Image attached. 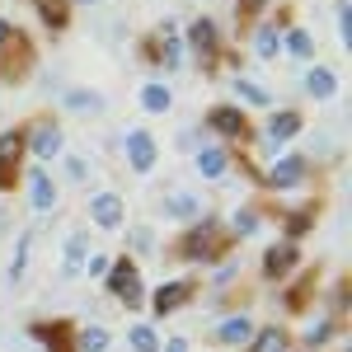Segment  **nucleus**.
<instances>
[{
	"label": "nucleus",
	"mask_w": 352,
	"mask_h": 352,
	"mask_svg": "<svg viewBox=\"0 0 352 352\" xmlns=\"http://www.w3.org/2000/svg\"><path fill=\"white\" fill-rule=\"evenodd\" d=\"M66 174H71V184H80V179H89V164L85 160H66Z\"/></svg>",
	"instance_id": "obj_32"
},
{
	"label": "nucleus",
	"mask_w": 352,
	"mask_h": 352,
	"mask_svg": "<svg viewBox=\"0 0 352 352\" xmlns=\"http://www.w3.org/2000/svg\"><path fill=\"white\" fill-rule=\"evenodd\" d=\"M109 343H113V338H109V329H99V324L80 333V352H109Z\"/></svg>",
	"instance_id": "obj_24"
},
{
	"label": "nucleus",
	"mask_w": 352,
	"mask_h": 352,
	"mask_svg": "<svg viewBox=\"0 0 352 352\" xmlns=\"http://www.w3.org/2000/svg\"><path fill=\"white\" fill-rule=\"evenodd\" d=\"M38 10H43V19H47V28H61L66 24V0H38Z\"/></svg>",
	"instance_id": "obj_25"
},
{
	"label": "nucleus",
	"mask_w": 352,
	"mask_h": 352,
	"mask_svg": "<svg viewBox=\"0 0 352 352\" xmlns=\"http://www.w3.org/2000/svg\"><path fill=\"white\" fill-rule=\"evenodd\" d=\"M10 33H14V28H10V24H5V19H0V47L10 43Z\"/></svg>",
	"instance_id": "obj_34"
},
{
	"label": "nucleus",
	"mask_w": 352,
	"mask_h": 352,
	"mask_svg": "<svg viewBox=\"0 0 352 352\" xmlns=\"http://www.w3.org/2000/svg\"><path fill=\"white\" fill-rule=\"evenodd\" d=\"M89 217H94V226H104V230L122 226V197L118 192H94L89 197Z\"/></svg>",
	"instance_id": "obj_3"
},
{
	"label": "nucleus",
	"mask_w": 352,
	"mask_h": 352,
	"mask_svg": "<svg viewBox=\"0 0 352 352\" xmlns=\"http://www.w3.org/2000/svg\"><path fill=\"white\" fill-rule=\"evenodd\" d=\"M164 212L174 221H188L202 212V197H192V192H169V202H164Z\"/></svg>",
	"instance_id": "obj_13"
},
{
	"label": "nucleus",
	"mask_w": 352,
	"mask_h": 352,
	"mask_svg": "<svg viewBox=\"0 0 352 352\" xmlns=\"http://www.w3.org/2000/svg\"><path fill=\"white\" fill-rule=\"evenodd\" d=\"M287 52L296 56V61L315 56V43H310V33H305V28H292V33H287Z\"/></svg>",
	"instance_id": "obj_23"
},
{
	"label": "nucleus",
	"mask_w": 352,
	"mask_h": 352,
	"mask_svg": "<svg viewBox=\"0 0 352 352\" xmlns=\"http://www.w3.org/2000/svg\"><path fill=\"white\" fill-rule=\"evenodd\" d=\"M164 352H188V343H184V338H174V343H164Z\"/></svg>",
	"instance_id": "obj_33"
},
{
	"label": "nucleus",
	"mask_w": 352,
	"mask_h": 352,
	"mask_svg": "<svg viewBox=\"0 0 352 352\" xmlns=\"http://www.w3.org/2000/svg\"><path fill=\"white\" fill-rule=\"evenodd\" d=\"M207 127L221 136H244V113L240 109H212L207 113Z\"/></svg>",
	"instance_id": "obj_8"
},
{
	"label": "nucleus",
	"mask_w": 352,
	"mask_h": 352,
	"mask_svg": "<svg viewBox=\"0 0 352 352\" xmlns=\"http://www.w3.org/2000/svg\"><path fill=\"white\" fill-rule=\"evenodd\" d=\"M24 146H28V132H19V127L0 132V184H10V164H19Z\"/></svg>",
	"instance_id": "obj_4"
},
{
	"label": "nucleus",
	"mask_w": 352,
	"mask_h": 352,
	"mask_svg": "<svg viewBox=\"0 0 352 352\" xmlns=\"http://www.w3.org/2000/svg\"><path fill=\"white\" fill-rule=\"evenodd\" d=\"M80 258H85V235L76 230V235L66 240V272H71V277H76V268H80Z\"/></svg>",
	"instance_id": "obj_27"
},
{
	"label": "nucleus",
	"mask_w": 352,
	"mask_h": 352,
	"mask_svg": "<svg viewBox=\"0 0 352 352\" xmlns=\"http://www.w3.org/2000/svg\"><path fill=\"white\" fill-rule=\"evenodd\" d=\"M155 61H164V66H179L184 56H179V38H174V24L160 28V52H155Z\"/></svg>",
	"instance_id": "obj_21"
},
{
	"label": "nucleus",
	"mask_w": 352,
	"mask_h": 352,
	"mask_svg": "<svg viewBox=\"0 0 352 352\" xmlns=\"http://www.w3.org/2000/svg\"><path fill=\"white\" fill-rule=\"evenodd\" d=\"M99 104H104V99H99V94H85V89H71V94H66V109L94 113V109H99Z\"/></svg>",
	"instance_id": "obj_28"
},
{
	"label": "nucleus",
	"mask_w": 352,
	"mask_h": 352,
	"mask_svg": "<svg viewBox=\"0 0 352 352\" xmlns=\"http://www.w3.org/2000/svg\"><path fill=\"white\" fill-rule=\"evenodd\" d=\"M127 160H132L136 174H151V169H155V141L146 132H132L127 136Z\"/></svg>",
	"instance_id": "obj_5"
},
{
	"label": "nucleus",
	"mask_w": 352,
	"mask_h": 352,
	"mask_svg": "<svg viewBox=\"0 0 352 352\" xmlns=\"http://www.w3.org/2000/svg\"><path fill=\"white\" fill-rule=\"evenodd\" d=\"M305 89H310V94H315V99H329V94H333V89H338V76H333V71H329V66H315V71H310V76H305Z\"/></svg>",
	"instance_id": "obj_15"
},
{
	"label": "nucleus",
	"mask_w": 352,
	"mask_h": 352,
	"mask_svg": "<svg viewBox=\"0 0 352 352\" xmlns=\"http://www.w3.org/2000/svg\"><path fill=\"white\" fill-rule=\"evenodd\" d=\"M217 249H221V221H202L184 240V258H212Z\"/></svg>",
	"instance_id": "obj_1"
},
{
	"label": "nucleus",
	"mask_w": 352,
	"mask_h": 352,
	"mask_svg": "<svg viewBox=\"0 0 352 352\" xmlns=\"http://www.w3.org/2000/svg\"><path fill=\"white\" fill-rule=\"evenodd\" d=\"M296 240H287V244H272L268 249V258H263V277H287V268H296Z\"/></svg>",
	"instance_id": "obj_6"
},
{
	"label": "nucleus",
	"mask_w": 352,
	"mask_h": 352,
	"mask_svg": "<svg viewBox=\"0 0 352 352\" xmlns=\"http://www.w3.org/2000/svg\"><path fill=\"white\" fill-rule=\"evenodd\" d=\"M28 192H33V207H38V212H52V207H56L52 179H47V174H43L38 164H33V174H28Z\"/></svg>",
	"instance_id": "obj_9"
},
{
	"label": "nucleus",
	"mask_w": 352,
	"mask_h": 352,
	"mask_svg": "<svg viewBox=\"0 0 352 352\" xmlns=\"http://www.w3.org/2000/svg\"><path fill=\"white\" fill-rule=\"evenodd\" d=\"M188 38H192V47H197L202 56L217 52V24H212V19H197V24L188 28Z\"/></svg>",
	"instance_id": "obj_16"
},
{
	"label": "nucleus",
	"mask_w": 352,
	"mask_h": 352,
	"mask_svg": "<svg viewBox=\"0 0 352 352\" xmlns=\"http://www.w3.org/2000/svg\"><path fill=\"white\" fill-rule=\"evenodd\" d=\"M300 132V113L296 109H287V113H272V122H268V141L277 146V141H287V136H296Z\"/></svg>",
	"instance_id": "obj_11"
},
{
	"label": "nucleus",
	"mask_w": 352,
	"mask_h": 352,
	"mask_svg": "<svg viewBox=\"0 0 352 352\" xmlns=\"http://www.w3.org/2000/svg\"><path fill=\"white\" fill-rule=\"evenodd\" d=\"M132 249H146V254H151V249H155V235H151L146 226H132Z\"/></svg>",
	"instance_id": "obj_30"
},
{
	"label": "nucleus",
	"mask_w": 352,
	"mask_h": 352,
	"mask_svg": "<svg viewBox=\"0 0 352 352\" xmlns=\"http://www.w3.org/2000/svg\"><path fill=\"white\" fill-rule=\"evenodd\" d=\"M300 179H305V160H300V155H282V160L272 164V174H268L272 188H292V184H300Z\"/></svg>",
	"instance_id": "obj_7"
},
{
	"label": "nucleus",
	"mask_w": 352,
	"mask_h": 352,
	"mask_svg": "<svg viewBox=\"0 0 352 352\" xmlns=\"http://www.w3.org/2000/svg\"><path fill=\"white\" fill-rule=\"evenodd\" d=\"M85 5H94V0H85Z\"/></svg>",
	"instance_id": "obj_35"
},
{
	"label": "nucleus",
	"mask_w": 352,
	"mask_h": 352,
	"mask_svg": "<svg viewBox=\"0 0 352 352\" xmlns=\"http://www.w3.org/2000/svg\"><path fill=\"white\" fill-rule=\"evenodd\" d=\"M235 89H240V99L258 104V109H268V104H272V94L263 89V85H254V80H235Z\"/></svg>",
	"instance_id": "obj_26"
},
{
	"label": "nucleus",
	"mask_w": 352,
	"mask_h": 352,
	"mask_svg": "<svg viewBox=\"0 0 352 352\" xmlns=\"http://www.w3.org/2000/svg\"><path fill=\"white\" fill-rule=\"evenodd\" d=\"M226 169H230V155L226 151H217V146L212 151H197V174L202 179H226Z\"/></svg>",
	"instance_id": "obj_10"
},
{
	"label": "nucleus",
	"mask_w": 352,
	"mask_h": 352,
	"mask_svg": "<svg viewBox=\"0 0 352 352\" xmlns=\"http://www.w3.org/2000/svg\"><path fill=\"white\" fill-rule=\"evenodd\" d=\"M28 141H33V155L38 160H52L56 151H61V127H38Z\"/></svg>",
	"instance_id": "obj_12"
},
{
	"label": "nucleus",
	"mask_w": 352,
	"mask_h": 352,
	"mask_svg": "<svg viewBox=\"0 0 352 352\" xmlns=\"http://www.w3.org/2000/svg\"><path fill=\"white\" fill-rule=\"evenodd\" d=\"M141 109L146 113H164L169 109V89H164V85H146V89H141Z\"/></svg>",
	"instance_id": "obj_22"
},
{
	"label": "nucleus",
	"mask_w": 352,
	"mask_h": 352,
	"mask_svg": "<svg viewBox=\"0 0 352 352\" xmlns=\"http://www.w3.org/2000/svg\"><path fill=\"white\" fill-rule=\"evenodd\" d=\"M109 292H118V296L127 300V305H141V282H136V268H132V258H118V263H113Z\"/></svg>",
	"instance_id": "obj_2"
},
{
	"label": "nucleus",
	"mask_w": 352,
	"mask_h": 352,
	"mask_svg": "<svg viewBox=\"0 0 352 352\" xmlns=\"http://www.w3.org/2000/svg\"><path fill=\"white\" fill-rule=\"evenodd\" d=\"M127 343H132V352H160V333H155L151 324H132Z\"/></svg>",
	"instance_id": "obj_20"
},
{
	"label": "nucleus",
	"mask_w": 352,
	"mask_h": 352,
	"mask_svg": "<svg viewBox=\"0 0 352 352\" xmlns=\"http://www.w3.org/2000/svg\"><path fill=\"white\" fill-rule=\"evenodd\" d=\"M254 230H258V217L254 212H240L235 217V235H254Z\"/></svg>",
	"instance_id": "obj_31"
},
{
	"label": "nucleus",
	"mask_w": 352,
	"mask_h": 352,
	"mask_svg": "<svg viewBox=\"0 0 352 352\" xmlns=\"http://www.w3.org/2000/svg\"><path fill=\"white\" fill-rule=\"evenodd\" d=\"M221 343H244V338H254V324L244 320V315H235V320H226V324L217 329Z\"/></svg>",
	"instance_id": "obj_19"
},
{
	"label": "nucleus",
	"mask_w": 352,
	"mask_h": 352,
	"mask_svg": "<svg viewBox=\"0 0 352 352\" xmlns=\"http://www.w3.org/2000/svg\"><path fill=\"white\" fill-rule=\"evenodd\" d=\"M184 296H188V287H184V282H169V287H160V292H155V315H174Z\"/></svg>",
	"instance_id": "obj_17"
},
{
	"label": "nucleus",
	"mask_w": 352,
	"mask_h": 352,
	"mask_svg": "<svg viewBox=\"0 0 352 352\" xmlns=\"http://www.w3.org/2000/svg\"><path fill=\"white\" fill-rule=\"evenodd\" d=\"M33 338H43L52 352H71V329L66 324H33Z\"/></svg>",
	"instance_id": "obj_14"
},
{
	"label": "nucleus",
	"mask_w": 352,
	"mask_h": 352,
	"mask_svg": "<svg viewBox=\"0 0 352 352\" xmlns=\"http://www.w3.org/2000/svg\"><path fill=\"white\" fill-rule=\"evenodd\" d=\"M249 352H287V329H263V333H254Z\"/></svg>",
	"instance_id": "obj_18"
},
{
	"label": "nucleus",
	"mask_w": 352,
	"mask_h": 352,
	"mask_svg": "<svg viewBox=\"0 0 352 352\" xmlns=\"http://www.w3.org/2000/svg\"><path fill=\"white\" fill-rule=\"evenodd\" d=\"M254 47H258V56H277V33L263 24L258 33H254Z\"/></svg>",
	"instance_id": "obj_29"
}]
</instances>
